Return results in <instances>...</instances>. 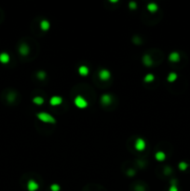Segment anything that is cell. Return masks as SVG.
Instances as JSON below:
<instances>
[{
  "mask_svg": "<svg viewBox=\"0 0 190 191\" xmlns=\"http://www.w3.org/2000/svg\"><path fill=\"white\" fill-rule=\"evenodd\" d=\"M129 7H130V9H135L136 7H137V5H136L135 2H130L129 3Z\"/></svg>",
  "mask_w": 190,
  "mask_h": 191,
  "instance_id": "obj_23",
  "label": "cell"
},
{
  "mask_svg": "<svg viewBox=\"0 0 190 191\" xmlns=\"http://www.w3.org/2000/svg\"><path fill=\"white\" fill-rule=\"evenodd\" d=\"M36 77L39 78V79H44L45 77H46V73L45 72H43V71H39L38 73H37V75H36Z\"/></svg>",
  "mask_w": 190,
  "mask_h": 191,
  "instance_id": "obj_20",
  "label": "cell"
},
{
  "mask_svg": "<svg viewBox=\"0 0 190 191\" xmlns=\"http://www.w3.org/2000/svg\"><path fill=\"white\" fill-rule=\"evenodd\" d=\"M169 191H179L178 186H177V185L175 184L174 182H173V184L171 185L170 188H169Z\"/></svg>",
  "mask_w": 190,
  "mask_h": 191,
  "instance_id": "obj_21",
  "label": "cell"
},
{
  "mask_svg": "<svg viewBox=\"0 0 190 191\" xmlns=\"http://www.w3.org/2000/svg\"><path fill=\"white\" fill-rule=\"evenodd\" d=\"M135 148L138 151H143L145 148V142L142 138H138L135 142Z\"/></svg>",
  "mask_w": 190,
  "mask_h": 191,
  "instance_id": "obj_5",
  "label": "cell"
},
{
  "mask_svg": "<svg viewBox=\"0 0 190 191\" xmlns=\"http://www.w3.org/2000/svg\"><path fill=\"white\" fill-rule=\"evenodd\" d=\"M177 77H178V76H177L176 73H175V72H171L169 75H168L167 80H168V82H170V83H173V82L177 79Z\"/></svg>",
  "mask_w": 190,
  "mask_h": 191,
  "instance_id": "obj_14",
  "label": "cell"
},
{
  "mask_svg": "<svg viewBox=\"0 0 190 191\" xmlns=\"http://www.w3.org/2000/svg\"><path fill=\"white\" fill-rule=\"evenodd\" d=\"M9 60H10V57L7 52H2V53H0V63H7L9 62Z\"/></svg>",
  "mask_w": 190,
  "mask_h": 191,
  "instance_id": "obj_10",
  "label": "cell"
},
{
  "mask_svg": "<svg viewBox=\"0 0 190 191\" xmlns=\"http://www.w3.org/2000/svg\"><path fill=\"white\" fill-rule=\"evenodd\" d=\"M29 47L27 46V45L25 44H22L20 46V48H19V52H20V54L22 55V56H26L28 55L29 53Z\"/></svg>",
  "mask_w": 190,
  "mask_h": 191,
  "instance_id": "obj_9",
  "label": "cell"
},
{
  "mask_svg": "<svg viewBox=\"0 0 190 191\" xmlns=\"http://www.w3.org/2000/svg\"><path fill=\"white\" fill-rule=\"evenodd\" d=\"M78 73H79V75H80V76H82V77L88 76L89 68L86 65H81V66H79V68H78Z\"/></svg>",
  "mask_w": 190,
  "mask_h": 191,
  "instance_id": "obj_13",
  "label": "cell"
},
{
  "mask_svg": "<svg viewBox=\"0 0 190 191\" xmlns=\"http://www.w3.org/2000/svg\"><path fill=\"white\" fill-rule=\"evenodd\" d=\"M111 77V74L108 70L106 69H102L99 72V77L101 78L102 80H107L109 79Z\"/></svg>",
  "mask_w": 190,
  "mask_h": 191,
  "instance_id": "obj_7",
  "label": "cell"
},
{
  "mask_svg": "<svg viewBox=\"0 0 190 191\" xmlns=\"http://www.w3.org/2000/svg\"><path fill=\"white\" fill-rule=\"evenodd\" d=\"M39 188L38 184L35 180H29L27 183V189L28 191H36Z\"/></svg>",
  "mask_w": 190,
  "mask_h": 191,
  "instance_id": "obj_6",
  "label": "cell"
},
{
  "mask_svg": "<svg viewBox=\"0 0 190 191\" xmlns=\"http://www.w3.org/2000/svg\"><path fill=\"white\" fill-rule=\"evenodd\" d=\"M74 102H75V104H76V106L80 108V109H83V108H86L88 106V102L80 95L77 96L76 98H75Z\"/></svg>",
  "mask_w": 190,
  "mask_h": 191,
  "instance_id": "obj_2",
  "label": "cell"
},
{
  "mask_svg": "<svg viewBox=\"0 0 190 191\" xmlns=\"http://www.w3.org/2000/svg\"><path fill=\"white\" fill-rule=\"evenodd\" d=\"M60 186L58 184H52L50 186V190L51 191H60Z\"/></svg>",
  "mask_w": 190,
  "mask_h": 191,
  "instance_id": "obj_22",
  "label": "cell"
},
{
  "mask_svg": "<svg viewBox=\"0 0 190 191\" xmlns=\"http://www.w3.org/2000/svg\"><path fill=\"white\" fill-rule=\"evenodd\" d=\"M143 63L145 66H151L153 65V60L148 54H145L143 57Z\"/></svg>",
  "mask_w": 190,
  "mask_h": 191,
  "instance_id": "obj_12",
  "label": "cell"
},
{
  "mask_svg": "<svg viewBox=\"0 0 190 191\" xmlns=\"http://www.w3.org/2000/svg\"><path fill=\"white\" fill-rule=\"evenodd\" d=\"M169 60H170V62H171V63H178V62H180V60H181L180 53L177 52V51H173L169 55Z\"/></svg>",
  "mask_w": 190,
  "mask_h": 191,
  "instance_id": "obj_4",
  "label": "cell"
},
{
  "mask_svg": "<svg viewBox=\"0 0 190 191\" xmlns=\"http://www.w3.org/2000/svg\"><path fill=\"white\" fill-rule=\"evenodd\" d=\"M155 79V76L151 73H149L147 75H145V77L144 78V82H146V83H151V82Z\"/></svg>",
  "mask_w": 190,
  "mask_h": 191,
  "instance_id": "obj_19",
  "label": "cell"
},
{
  "mask_svg": "<svg viewBox=\"0 0 190 191\" xmlns=\"http://www.w3.org/2000/svg\"><path fill=\"white\" fill-rule=\"evenodd\" d=\"M62 103V98L61 96H52L50 100V104L52 106H60Z\"/></svg>",
  "mask_w": 190,
  "mask_h": 191,
  "instance_id": "obj_3",
  "label": "cell"
},
{
  "mask_svg": "<svg viewBox=\"0 0 190 191\" xmlns=\"http://www.w3.org/2000/svg\"><path fill=\"white\" fill-rule=\"evenodd\" d=\"M147 9L150 11V12H156V11L158 9V7L155 3H149L147 5Z\"/></svg>",
  "mask_w": 190,
  "mask_h": 191,
  "instance_id": "obj_17",
  "label": "cell"
},
{
  "mask_svg": "<svg viewBox=\"0 0 190 191\" xmlns=\"http://www.w3.org/2000/svg\"><path fill=\"white\" fill-rule=\"evenodd\" d=\"M33 103L36 104V106H41L44 103V99L41 96H36L35 98L33 99Z\"/></svg>",
  "mask_w": 190,
  "mask_h": 191,
  "instance_id": "obj_18",
  "label": "cell"
},
{
  "mask_svg": "<svg viewBox=\"0 0 190 191\" xmlns=\"http://www.w3.org/2000/svg\"><path fill=\"white\" fill-rule=\"evenodd\" d=\"M155 158L156 160H158V161H163V160L166 159V154L162 151H158L156 153Z\"/></svg>",
  "mask_w": 190,
  "mask_h": 191,
  "instance_id": "obj_15",
  "label": "cell"
},
{
  "mask_svg": "<svg viewBox=\"0 0 190 191\" xmlns=\"http://www.w3.org/2000/svg\"><path fill=\"white\" fill-rule=\"evenodd\" d=\"M36 116H37V118L42 122H45V123H55L56 122V119L54 118V117H52L50 114L47 113V112H40V113H38Z\"/></svg>",
  "mask_w": 190,
  "mask_h": 191,
  "instance_id": "obj_1",
  "label": "cell"
},
{
  "mask_svg": "<svg viewBox=\"0 0 190 191\" xmlns=\"http://www.w3.org/2000/svg\"><path fill=\"white\" fill-rule=\"evenodd\" d=\"M101 102H102V104H104V106H108V104H110L112 102V97L109 94H103L101 97Z\"/></svg>",
  "mask_w": 190,
  "mask_h": 191,
  "instance_id": "obj_8",
  "label": "cell"
},
{
  "mask_svg": "<svg viewBox=\"0 0 190 191\" xmlns=\"http://www.w3.org/2000/svg\"><path fill=\"white\" fill-rule=\"evenodd\" d=\"M50 22L47 21V20L41 21V22H40V28H41V30H42V31L46 32V31H48V29H50Z\"/></svg>",
  "mask_w": 190,
  "mask_h": 191,
  "instance_id": "obj_11",
  "label": "cell"
},
{
  "mask_svg": "<svg viewBox=\"0 0 190 191\" xmlns=\"http://www.w3.org/2000/svg\"><path fill=\"white\" fill-rule=\"evenodd\" d=\"M188 167H189L188 163L185 162V161H181V162H179V164H178L179 170L182 171H185L186 170L188 169Z\"/></svg>",
  "mask_w": 190,
  "mask_h": 191,
  "instance_id": "obj_16",
  "label": "cell"
}]
</instances>
